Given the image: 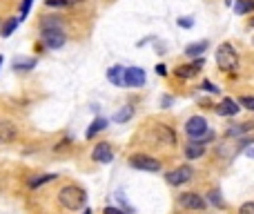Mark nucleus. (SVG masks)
<instances>
[{
	"instance_id": "b1692460",
	"label": "nucleus",
	"mask_w": 254,
	"mask_h": 214,
	"mask_svg": "<svg viewBox=\"0 0 254 214\" xmlns=\"http://www.w3.org/2000/svg\"><path fill=\"white\" fill-rule=\"evenodd\" d=\"M53 178H56V174H45V176L29 178V183H27V185H29V187H40V185H45V183H51Z\"/></svg>"
},
{
	"instance_id": "c85d7f7f",
	"label": "nucleus",
	"mask_w": 254,
	"mask_h": 214,
	"mask_svg": "<svg viewBox=\"0 0 254 214\" xmlns=\"http://www.w3.org/2000/svg\"><path fill=\"white\" fill-rule=\"evenodd\" d=\"M45 4H47V7H56V9H60V7H67V0H45Z\"/></svg>"
},
{
	"instance_id": "6e6552de",
	"label": "nucleus",
	"mask_w": 254,
	"mask_h": 214,
	"mask_svg": "<svg viewBox=\"0 0 254 214\" xmlns=\"http://www.w3.org/2000/svg\"><path fill=\"white\" fill-rule=\"evenodd\" d=\"M123 85L125 87H141V85H145V69H141V67H127L123 74Z\"/></svg>"
},
{
	"instance_id": "e433bc0d",
	"label": "nucleus",
	"mask_w": 254,
	"mask_h": 214,
	"mask_svg": "<svg viewBox=\"0 0 254 214\" xmlns=\"http://www.w3.org/2000/svg\"><path fill=\"white\" fill-rule=\"evenodd\" d=\"M245 154H248L250 159H254V147H248V150H245Z\"/></svg>"
},
{
	"instance_id": "4be33fe9",
	"label": "nucleus",
	"mask_w": 254,
	"mask_h": 214,
	"mask_svg": "<svg viewBox=\"0 0 254 214\" xmlns=\"http://www.w3.org/2000/svg\"><path fill=\"white\" fill-rule=\"evenodd\" d=\"M36 67V60L34 58H16L13 60V71H29Z\"/></svg>"
},
{
	"instance_id": "7c9ffc66",
	"label": "nucleus",
	"mask_w": 254,
	"mask_h": 214,
	"mask_svg": "<svg viewBox=\"0 0 254 214\" xmlns=\"http://www.w3.org/2000/svg\"><path fill=\"white\" fill-rule=\"evenodd\" d=\"M192 25H194V20H192V18H178V27H185V29H190Z\"/></svg>"
},
{
	"instance_id": "a211bd4d",
	"label": "nucleus",
	"mask_w": 254,
	"mask_h": 214,
	"mask_svg": "<svg viewBox=\"0 0 254 214\" xmlns=\"http://www.w3.org/2000/svg\"><path fill=\"white\" fill-rule=\"evenodd\" d=\"M123 74H125V67L114 65V67H109V71H107V80H109L111 85H118V87H123Z\"/></svg>"
},
{
	"instance_id": "4468645a",
	"label": "nucleus",
	"mask_w": 254,
	"mask_h": 214,
	"mask_svg": "<svg viewBox=\"0 0 254 214\" xmlns=\"http://www.w3.org/2000/svg\"><path fill=\"white\" fill-rule=\"evenodd\" d=\"M203 154H205V145H203V143H199V141H190V143H185V156H187L190 160L201 159Z\"/></svg>"
},
{
	"instance_id": "412c9836",
	"label": "nucleus",
	"mask_w": 254,
	"mask_h": 214,
	"mask_svg": "<svg viewBox=\"0 0 254 214\" xmlns=\"http://www.w3.org/2000/svg\"><path fill=\"white\" fill-rule=\"evenodd\" d=\"M254 11V0H234V13L243 16V13Z\"/></svg>"
},
{
	"instance_id": "f257e3e1",
	"label": "nucleus",
	"mask_w": 254,
	"mask_h": 214,
	"mask_svg": "<svg viewBox=\"0 0 254 214\" xmlns=\"http://www.w3.org/2000/svg\"><path fill=\"white\" fill-rule=\"evenodd\" d=\"M58 203H60L62 208L71 210V212H76V210H80L87 203V194H85V190L78 185H65L58 192Z\"/></svg>"
},
{
	"instance_id": "f704fd0d",
	"label": "nucleus",
	"mask_w": 254,
	"mask_h": 214,
	"mask_svg": "<svg viewBox=\"0 0 254 214\" xmlns=\"http://www.w3.org/2000/svg\"><path fill=\"white\" fill-rule=\"evenodd\" d=\"M156 74H158V76H165V74H167V67H165V65H158V67H156Z\"/></svg>"
},
{
	"instance_id": "7ed1b4c3",
	"label": "nucleus",
	"mask_w": 254,
	"mask_h": 214,
	"mask_svg": "<svg viewBox=\"0 0 254 214\" xmlns=\"http://www.w3.org/2000/svg\"><path fill=\"white\" fill-rule=\"evenodd\" d=\"M207 132H209V129H207V120H205L203 116H192V118L185 123V134L192 138V141L203 138Z\"/></svg>"
},
{
	"instance_id": "9d476101",
	"label": "nucleus",
	"mask_w": 254,
	"mask_h": 214,
	"mask_svg": "<svg viewBox=\"0 0 254 214\" xmlns=\"http://www.w3.org/2000/svg\"><path fill=\"white\" fill-rule=\"evenodd\" d=\"M201 65H203V58H199V60H194V62H187V65H178L176 67V76L178 78H183V80L194 78V76H199Z\"/></svg>"
},
{
	"instance_id": "bb28decb",
	"label": "nucleus",
	"mask_w": 254,
	"mask_h": 214,
	"mask_svg": "<svg viewBox=\"0 0 254 214\" xmlns=\"http://www.w3.org/2000/svg\"><path fill=\"white\" fill-rule=\"evenodd\" d=\"M239 214H254V201H248L239 208Z\"/></svg>"
},
{
	"instance_id": "20e7f679",
	"label": "nucleus",
	"mask_w": 254,
	"mask_h": 214,
	"mask_svg": "<svg viewBox=\"0 0 254 214\" xmlns=\"http://www.w3.org/2000/svg\"><path fill=\"white\" fill-rule=\"evenodd\" d=\"M129 165H132L134 169H143V172H160V160H156L154 156L136 154L129 159Z\"/></svg>"
},
{
	"instance_id": "39448f33",
	"label": "nucleus",
	"mask_w": 254,
	"mask_h": 214,
	"mask_svg": "<svg viewBox=\"0 0 254 214\" xmlns=\"http://www.w3.org/2000/svg\"><path fill=\"white\" fill-rule=\"evenodd\" d=\"M192 176H194V169H192L190 165H181V167H176V169H172V172H167V176H165V178H167L169 185L178 187V185H185V183H190Z\"/></svg>"
},
{
	"instance_id": "ddd939ff",
	"label": "nucleus",
	"mask_w": 254,
	"mask_h": 214,
	"mask_svg": "<svg viewBox=\"0 0 254 214\" xmlns=\"http://www.w3.org/2000/svg\"><path fill=\"white\" fill-rule=\"evenodd\" d=\"M248 132H254V123H239V125H232V127L225 129V136L227 138H239Z\"/></svg>"
},
{
	"instance_id": "2f4dec72",
	"label": "nucleus",
	"mask_w": 254,
	"mask_h": 214,
	"mask_svg": "<svg viewBox=\"0 0 254 214\" xmlns=\"http://www.w3.org/2000/svg\"><path fill=\"white\" fill-rule=\"evenodd\" d=\"M116 199H118V201H120V205H123V208H125V210H127V212H134V210H132V208H129V205H127V201H125V199H123V192H116Z\"/></svg>"
},
{
	"instance_id": "c756f323",
	"label": "nucleus",
	"mask_w": 254,
	"mask_h": 214,
	"mask_svg": "<svg viewBox=\"0 0 254 214\" xmlns=\"http://www.w3.org/2000/svg\"><path fill=\"white\" fill-rule=\"evenodd\" d=\"M31 9V0H22V7H20V20H25V16L29 13Z\"/></svg>"
},
{
	"instance_id": "f8f14e48",
	"label": "nucleus",
	"mask_w": 254,
	"mask_h": 214,
	"mask_svg": "<svg viewBox=\"0 0 254 214\" xmlns=\"http://www.w3.org/2000/svg\"><path fill=\"white\" fill-rule=\"evenodd\" d=\"M239 109H241V105L234 101V98H223V101L218 103V107H216V114H221V116H234Z\"/></svg>"
},
{
	"instance_id": "0eeeda50",
	"label": "nucleus",
	"mask_w": 254,
	"mask_h": 214,
	"mask_svg": "<svg viewBox=\"0 0 254 214\" xmlns=\"http://www.w3.org/2000/svg\"><path fill=\"white\" fill-rule=\"evenodd\" d=\"M40 38H43V45L49 49H58L65 45V31L62 29H47V31H40Z\"/></svg>"
},
{
	"instance_id": "473e14b6",
	"label": "nucleus",
	"mask_w": 254,
	"mask_h": 214,
	"mask_svg": "<svg viewBox=\"0 0 254 214\" xmlns=\"http://www.w3.org/2000/svg\"><path fill=\"white\" fill-rule=\"evenodd\" d=\"M69 145H71V143L65 138V141H62L60 145H56V147H53V152H65V150H69Z\"/></svg>"
},
{
	"instance_id": "423d86ee",
	"label": "nucleus",
	"mask_w": 254,
	"mask_h": 214,
	"mask_svg": "<svg viewBox=\"0 0 254 214\" xmlns=\"http://www.w3.org/2000/svg\"><path fill=\"white\" fill-rule=\"evenodd\" d=\"M178 205L185 210H196V212H203L205 208H207V201L203 199V196L194 194V192H183L181 196H178Z\"/></svg>"
},
{
	"instance_id": "72a5a7b5",
	"label": "nucleus",
	"mask_w": 254,
	"mask_h": 214,
	"mask_svg": "<svg viewBox=\"0 0 254 214\" xmlns=\"http://www.w3.org/2000/svg\"><path fill=\"white\" fill-rule=\"evenodd\" d=\"M102 214H125L123 210H118V208H105V212Z\"/></svg>"
},
{
	"instance_id": "393cba45",
	"label": "nucleus",
	"mask_w": 254,
	"mask_h": 214,
	"mask_svg": "<svg viewBox=\"0 0 254 214\" xmlns=\"http://www.w3.org/2000/svg\"><path fill=\"white\" fill-rule=\"evenodd\" d=\"M209 203H212V205H216L218 210H223V208H225V201L221 199V192H218V190H212V192H209Z\"/></svg>"
},
{
	"instance_id": "a878e982",
	"label": "nucleus",
	"mask_w": 254,
	"mask_h": 214,
	"mask_svg": "<svg viewBox=\"0 0 254 214\" xmlns=\"http://www.w3.org/2000/svg\"><path fill=\"white\" fill-rule=\"evenodd\" d=\"M236 103H239L241 107H245V109L254 111V96H241V98H239V101H236Z\"/></svg>"
},
{
	"instance_id": "ea45409f",
	"label": "nucleus",
	"mask_w": 254,
	"mask_h": 214,
	"mask_svg": "<svg viewBox=\"0 0 254 214\" xmlns=\"http://www.w3.org/2000/svg\"><path fill=\"white\" fill-rule=\"evenodd\" d=\"M2 62H4V58H2V56H0V67H2Z\"/></svg>"
},
{
	"instance_id": "dca6fc26",
	"label": "nucleus",
	"mask_w": 254,
	"mask_h": 214,
	"mask_svg": "<svg viewBox=\"0 0 254 214\" xmlns=\"http://www.w3.org/2000/svg\"><path fill=\"white\" fill-rule=\"evenodd\" d=\"M107 125H109V120H107V118H101V116H98V118H94L92 125L87 127V132H85V138H94L98 132H102Z\"/></svg>"
},
{
	"instance_id": "6ab92c4d",
	"label": "nucleus",
	"mask_w": 254,
	"mask_h": 214,
	"mask_svg": "<svg viewBox=\"0 0 254 214\" xmlns=\"http://www.w3.org/2000/svg\"><path fill=\"white\" fill-rule=\"evenodd\" d=\"M47 29H62V20L58 16H43L40 18V31Z\"/></svg>"
},
{
	"instance_id": "4c0bfd02",
	"label": "nucleus",
	"mask_w": 254,
	"mask_h": 214,
	"mask_svg": "<svg viewBox=\"0 0 254 214\" xmlns=\"http://www.w3.org/2000/svg\"><path fill=\"white\" fill-rule=\"evenodd\" d=\"M69 4H78V2H83V0H67Z\"/></svg>"
},
{
	"instance_id": "c9c22d12",
	"label": "nucleus",
	"mask_w": 254,
	"mask_h": 214,
	"mask_svg": "<svg viewBox=\"0 0 254 214\" xmlns=\"http://www.w3.org/2000/svg\"><path fill=\"white\" fill-rule=\"evenodd\" d=\"M160 105H165V107H167V105H172V98H169V96L160 98Z\"/></svg>"
},
{
	"instance_id": "5701e85b",
	"label": "nucleus",
	"mask_w": 254,
	"mask_h": 214,
	"mask_svg": "<svg viewBox=\"0 0 254 214\" xmlns=\"http://www.w3.org/2000/svg\"><path fill=\"white\" fill-rule=\"evenodd\" d=\"M18 25H20V16H18V18H9V20L2 25V38L11 36V34H13V29H16Z\"/></svg>"
},
{
	"instance_id": "f03ea898",
	"label": "nucleus",
	"mask_w": 254,
	"mask_h": 214,
	"mask_svg": "<svg viewBox=\"0 0 254 214\" xmlns=\"http://www.w3.org/2000/svg\"><path fill=\"white\" fill-rule=\"evenodd\" d=\"M216 67L225 74H232V71L239 69V52L234 49L232 43H221L216 47Z\"/></svg>"
},
{
	"instance_id": "f3484780",
	"label": "nucleus",
	"mask_w": 254,
	"mask_h": 214,
	"mask_svg": "<svg viewBox=\"0 0 254 214\" xmlns=\"http://www.w3.org/2000/svg\"><path fill=\"white\" fill-rule=\"evenodd\" d=\"M154 134H156V141H158V143H169V145H172V143H176V138H174V132L167 127V125H158Z\"/></svg>"
},
{
	"instance_id": "a19ab883",
	"label": "nucleus",
	"mask_w": 254,
	"mask_h": 214,
	"mask_svg": "<svg viewBox=\"0 0 254 214\" xmlns=\"http://www.w3.org/2000/svg\"><path fill=\"white\" fill-rule=\"evenodd\" d=\"M250 27H254V18H252V20H250Z\"/></svg>"
},
{
	"instance_id": "1a4fd4ad",
	"label": "nucleus",
	"mask_w": 254,
	"mask_h": 214,
	"mask_svg": "<svg viewBox=\"0 0 254 214\" xmlns=\"http://www.w3.org/2000/svg\"><path fill=\"white\" fill-rule=\"evenodd\" d=\"M92 159L96 163H111L114 160V152H111L109 143H96V147L92 152Z\"/></svg>"
},
{
	"instance_id": "2eb2a0df",
	"label": "nucleus",
	"mask_w": 254,
	"mask_h": 214,
	"mask_svg": "<svg viewBox=\"0 0 254 214\" xmlns=\"http://www.w3.org/2000/svg\"><path fill=\"white\" fill-rule=\"evenodd\" d=\"M207 47H209L207 40H201V43H192V45H187V47H185V56H190V58H199L201 54L207 52Z\"/></svg>"
},
{
	"instance_id": "aec40b11",
	"label": "nucleus",
	"mask_w": 254,
	"mask_h": 214,
	"mask_svg": "<svg viewBox=\"0 0 254 214\" xmlns=\"http://www.w3.org/2000/svg\"><path fill=\"white\" fill-rule=\"evenodd\" d=\"M132 116H134V107L132 105H125L123 109H118L114 116H111V120H114V123H127Z\"/></svg>"
},
{
	"instance_id": "58836bf2",
	"label": "nucleus",
	"mask_w": 254,
	"mask_h": 214,
	"mask_svg": "<svg viewBox=\"0 0 254 214\" xmlns=\"http://www.w3.org/2000/svg\"><path fill=\"white\" fill-rule=\"evenodd\" d=\"M83 214H92V210H89V208H87V210H85V212H83Z\"/></svg>"
},
{
	"instance_id": "cd10ccee",
	"label": "nucleus",
	"mask_w": 254,
	"mask_h": 214,
	"mask_svg": "<svg viewBox=\"0 0 254 214\" xmlns=\"http://www.w3.org/2000/svg\"><path fill=\"white\" fill-rule=\"evenodd\" d=\"M201 87H203L207 94H218V92H221V89H218L216 85H212L209 80H203V83H201Z\"/></svg>"
},
{
	"instance_id": "9b49d317",
	"label": "nucleus",
	"mask_w": 254,
	"mask_h": 214,
	"mask_svg": "<svg viewBox=\"0 0 254 214\" xmlns=\"http://www.w3.org/2000/svg\"><path fill=\"white\" fill-rule=\"evenodd\" d=\"M18 138V127L11 120H0V143H13Z\"/></svg>"
}]
</instances>
